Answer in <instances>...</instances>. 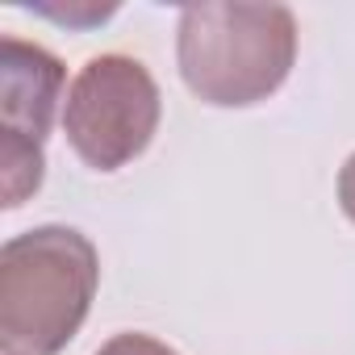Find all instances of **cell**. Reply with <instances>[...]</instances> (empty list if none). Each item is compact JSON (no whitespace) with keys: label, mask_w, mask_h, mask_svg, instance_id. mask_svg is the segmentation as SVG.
<instances>
[{"label":"cell","mask_w":355,"mask_h":355,"mask_svg":"<svg viewBox=\"0 0 355 355\" xmlns=\"http://www.w3.org/2000/svg\"><path fill=\"white\" fill-rule=\"evenodd\" d=\"M101 284V255L76 226H34L0 247L5 355H59L84 326Z\"/></svg>","instance_id":"obj_1"},{"label":"cell","mask_w":355,"mask_h":355,"mask_svg":"<svg viewBox=\"0 0 355 355\" xmlns=\"http://www.w3.org/2000/svg\"><path fill=\"white\" fill-rule=\"evenodd\" d=\"M297 17L288 5H189L175 26V63L189 92L214 109L268 101L293 71Z\"/></svg>","instance_id":"obj_2"},{"label":"cell","mask_w":355,"mask_h":355,"mask_svg":"<svg viewBox=\"0 0 355 355\" xmlns=\"http://www.w3.org/2000/svg\"><path fill=\"white\" fill-rule=\"evenodd\" d=\"M163 117L155 76L134 55H92L63 101V134L92 171H117L134 163Z\"/></svg>","instance_id":"obj_3"},{"label":"cell","mask_w":355,"mask_h":355,"mask_svg":"<svg viewBox=\"0 0 355 355\" xmlns=\"http://www.w3.org/2000/svg\"><path fill=\"white\" fill-rule=\"evenodd\" d=\"M63 80H67V71H63L59 55L9 34L0 42V121H5L0 138L42 146L59 101H67Z\"/></svg>","instance_id":"obj_4"},{"label":"cell","mask_w":355,"mask_h":355,"mask_svg":"<svg viewBox=\"0 0 355 355\" xmlns=\"http://www.w3.org/2000/svg\"><path fill=\"white\" fill-rule=\"evenodd\" d=\"M96 355H180L171 351L167 343H159L155 334H142V330H125V334H113L109 343H101Z\"/></svg>","instance_id":"obj_5"},{"label":"cell","mask_w":355,"mask_h":355,"mask_svg":"<svg viewBox=\"0 0 355 355\" xmlns=\"http://www.w3.org/2000/svg\"><path fill=\"white\" fill-rule=\"evenodd\" d=\"M38 13H42V17H55V21H63V26H96V21H105V17H113L117 5H109V9H96V5H88V9H51V5H38Z\"/></svg>","instance_id":"obj_6"},{"label":"cell","mask_w":355,"mask_h":355,"mask_svg":"<svg viewBox=\"0 0 355 355\" xmlns=\"http://www.w3.org/2000/svg\"><path fill=\"white\" fill-rule=\"evenodd\" d=\"M338 209H343V218L355 226V155L343 163V171H338Z\"/></svg>","instance_id":"obj_7"}]
</instances>
